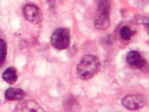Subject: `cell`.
<instances>
[{"label": "cell", "mask_w": 149, "mask_h": 112, "mask_svg": "<svg viewBox=\"0 0 149 112\" xmlns=\"http://www.w3.org/2000/svg\"><path fill=\"white\" fill-rule=\"evenodd\" d=\"M101 63L97 57L86 54L83 56L77 67L78 78L83 80L90 79L95 76L100 71Z\"/></svg>", "instance_id": "cell-1"}, {"label": "cell", "mask_w": 149, "mask_h": 112, "mask_svg": "<svg viewBox=\"0 0 149 112\" xmlns=\"http://www.w3.org/2000/svg\"><path fill=\"white\" fill-rule=\"evenodd\" d=\"M110 4L107 1H100L98 2L97 8V15L94 21L96 29L104 30L110 25L109 12Z\"/></svg>", "instance_id": "cell-2"}, {"label": "cell", "mask_w": 149, "mask_h": 112, "mask_svg": "<svg viewBox=\"0 0 149 112\" xmlns=\"http://www.w3.org/2000/svg\"><path fill=\"white\" fill-rule=\"evenodd\" d=\"M70 41V32L67 28L56 29L51 37V45L58 50H63L68 48Z\"/></svg>", "instance_id": "cell-3"}, {"label": "cell", "mask_w": 149, "mask_h": 112, "mask_svg": "<svg viewBox=\"0 0 149 112\" xmlns=\"http://www.w3.org/2000/svg\"><path fill=\"white\" fill-rule=\"evenodd\" d=\"M126 61L127 64L132 69H139L145 73H148V62L138 52L135 50L130 51L126 56Z\"/></svg>", "instance_id": "cell-4"}, {"label": "cell", "mask_w": 149, "mask_h": 112, "mask_svg": "<svg viewBox=\"0 0 149 112\" xmlns=\"http://www.w3.org/2000/svg\"><path fill=\"white\" fill-rule=\"evenodd\" d=\"M121 102L126 109L134 110L145 106L147 104V99L141 94H130L125 96Z\"/></svg>", "instance_id": "cell-5"}, {"label": "cell", "mask_w": 149, "mask_h": 112, "mask_svg": "<svg viewBox=\"0 0 149 112\" xmlns=\"http://www.w3.org/2000/svg\"><path fill=\"white\" fill-rule=\"evenodd\" d=\"M24 18L33 24L40 23L42 21L43 15L40 9L33 4H27L22 9Z\"/></svg>", "instance_id": "cell-6"}, {"label": "cell", "mask_w": 149, "mask_h": 112, "mask_svg": "<svg viewBox=\"0 0 149 112\" xmlns=\"http://www.w3.org/2000/svg\"><path fill=\"white\" fill-rule=\"evenodd\" d=\"M14 112H45L43 108L36 102L26 100L18 103L15 108Z\"/></svg>", "instance_id": "cell-7"}, {"label": "cell", "mask_w": 149, "mask_h": 112, "mask_svg": "<svg viewBox=\"0 0 149 112\" xmlns=\"http://www.w3.org/2000/svg\"><path fill=\"white\" fill-rule=\"evenodd\" d=\"M25 96V92L20 88H10L5 93V98L8 101H21Z\"/></svg>", "instance_id": "cell-8"}, {"label": "cell", "mask_w": 149, "mask_h": 112, "mask_svg": "<svg viewBox=\"0 0 149 112\" xmlns=\"http://www.w3.org/2000/svg\"><path fill=\"white\" fill-rule=\"evenodd\" d=\"M2 77L3 80L10 85L15 84L18 79L17 72L14 67L7 69L3 72Z\"/></svg>", "instance_id": "cell-9"}, {"label": "cell", "mask_w": 149, "mask_h": 112, "mask_svg": "<svg viewBox=\"0 0 149 112\" xmlns=\"http://www.w3.org/2000/svg\"><path fill=\"white\" fill-rule=\"evenodd\" d=\"M136 31L132 30L127 25H125L120 30V36L123 39L125 40H130L131 38L136 34Z\"/></svg>", "instance_id": "cell-10"}, {"label": "cell", "mask_w": 149, "mask_h": 112, "mask_svg": "<svg viewBox=\"0 0 149 112\" xmlns=\"http://www.w3.org/2000/svg\"><path fill=\"white\" fill-rule=\"evenodd\" d=\"M7 46L6 43L2 38H0V67L4 63L6 58Z\"/></svg>", "instance_id": "cell-11"}]
</instances>
